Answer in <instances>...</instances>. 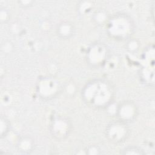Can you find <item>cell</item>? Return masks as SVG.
<instances>
[{
  "instance_id": "obj_1",
  "label": "cell",
  "mask_w": 155,
  "mask_h": 155,
  "mask_svg": "<svg viewBox=\"0 0 155 155\" xmlns=\"http://www.w3.org/2000/svg\"><path fill=\"white\" fill-rule=\"evenodd\" d=\"M81 95L87 105L92 108L101 109L111 104L114 97V90L108 81L104 79H94L84 85Z\"/></svg>"
},
{
  "instance_id": "obj_2",
  "label": "cell",
  "mask_w": 155,
  "mask_h": 155,
  "mask_svg": "<svg viewBox=\"0 0 155 155\" xmlns=\"http://www.w3.org/2000/svg\"><path fill=\"white\" fill-rule=\"evenodd\" d=\"M107 31L108 35L114 39L124 41L133 35L134 31V22L126 14H116L109 19Z\"/></svg>"
},
{
  "instance_id": "obj_3",
  "label": "cell",
  "mask_w": 155,
  "mask_h": 155,
  "mask_svg": "<svg viewBox=\"0 0 155 155\" xmlns=\"http://www.w3.org/2000/svg\"><path fill=\"white\" fill-rule=\"evenodd\" d=\"M154 46L147 47L142 54V66L139 70L141 81L148 86H154Z\"/></svg>"
},
{
  "instance_id": "obj_4",
  "label": "cell",
  "mask_w": 155,
  "mask_h": 155,
  "mask_svg": "<svg viewBox=\"0 0 155 155\" xmlns=\"http://www.w3.org/2000/svg\"><path fill=\"white\" fill-rule=\"evenodd\" d=\"M109 55L107 47L102 43L92 44L87 52V61L92 67L99 68L103 66Z\"/></svg>"
},
{
  "instance_id": "obj_5",
  "label": "cell",
  "mask_w": 155,
  "mask_h": 155,
  "mask_svg": "<svg viewBox=\"0 0 155 155\" xmlns=\"http://www.w3.org/2000/svg\"><path fill=\"white\" fill-rule=\"evenodd\" d=\"M130 134V130L126 123L119 120L110 123L105 130V135L108 139L113 143H122L127 139Z\"/></svg>"
},
{
  "instance_id": "obj_6",
  "label": "cell",
  "mask_w": 155,
  "mask_h": 155,
  "mask_svg": "<svg viewBox=\"0 0 155 155\" xmlns=\"http://www.w3.org/2000/svg\"><path fill=\"white\" fill-rule=\"evenodd\" d=\"M60 84L53 77H44L37 82L36 91L38 95L43 99L54 98L60 91Z\"/></svg>"
},
{
  "instance_id": "obj_7",
  "label": "cell",
  "mask_w": 155,
  "mask_h": 155,
  "mask_svg": "<svg viewBox=\"0 0 155 155\" xmlns=\"http://www.w3.org/2000/svg\"><path fill=\"white\" fill-rule=\"evenodd\" d=\"M50 127L53 136L57 139L61 140L68 136L71 130V124L66 118L55 116L51 121Z\"/></svg>"
},
{
  "instance_id": "obj_8",
  "label": "cell",
  "mask_w": 155,
  "mask_h": 155,
  "mask_svg": "<svg viewBox=\"0 0 155 155\" xmlns=\"http://www.w3.org/2000/svg\"><path fill=\"white\" fill-rule=\"evenodd\" d=\"M138 110L136 105L131 101H124L120 103L116 110L118 120L126 124L133 122L137 117Z\"/></svg>"
},
{
  "instance_id": "obj_9",
  "label": "cell",
  "mask_w": 155,
  "mask_h": 155,
  "mask_svg": "<svg viewBox=\"0 0 155 155\" xmlns=\"http://www.w3.org/2000/svg\"><path fill=\"white\" fill-rule=\"evenodd\" d=\"M58 35L62 39H67L71 38L74 32V25L68 21L61 22L56 29Z\"/></svg>"
},
{
  "instance_id": "obj_10",
  "label": "cell",
  "mask_w": 155,
  "mask_h": 155,
  "mask_svg": "<svg viewBox=\"0 0 155 155\" xmlns=\"http://www.w3.org/2000/svg\"><path fill=\"white\" fill-rule=\"evenodd\" d=\"M19 151L23 153H30L33 148V142L29 137H23L17 144Z\"/></svg>"
},
{
  "instance_id": "obj_11",
  "label": "cell",
  "mask_w": 155,
  "mask_h": 155,
  "mask_svg": "<svg viewBox=\"0 0 155 155\" xmlns=\"http://www.w3.org/2000/svg\"><path fill=\"white\" fill-rule=\"evenodd\" d=\"M122 154H144L145 152L142 149L135 146H128L125 147L120 152Z\"/></svg>"
},
{
  "instance_id": "obj_12",
  "label": "cell",
  "mask_w": 155,
  "mask_h": 155,
  "mask_svg": "<svg viewBox=\"0 0 155 155\" xmlns=\"http://www.w3.org/2000/svg\"><path fill=\"white\" fill-rule=\"evenodd\" d=\"M1 137H2L3 136H5L7 134V133L8 131V128H9V122L8 121V120H7V119L5 117H1Z\"/></svg>"
},
{
  "instance_id": "obj_13",
  "label": "cell",
  "mask_w": 155,
  "mask_h": 155,
  "mask_svg": "<svg viewBox=\"0 0 155 155\" xmlns=\"http://www.w3.org/2000/svg\"><path fill=\"white\" fill-rule=\"evenodd\" d=\"M91 150H93V151L91 152L90 154H98V153H99L98 151H100V150H99V147L97 146L91 145V146H90L89 147L87 148V150H86L87 151V153H88L89 151H90Z\"/></svg>"
}]
</instances>
